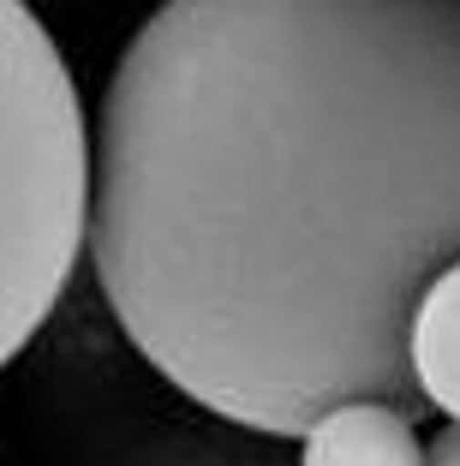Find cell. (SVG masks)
<instances>
[{
    "label": "cell",
    "mask_w": 460,
    "mask_h": 466,
    "mask_svg": "<svg viewBox=\"0 0 460 466\" xmlns=\"http://www.w3.org/2000/svg\"><path fill=\"white\" fill-rule=\"evenodd\" d=\"M299 466H431V442L413 425V407L353 395L299 431Z\"/></svg>",
    "instance_id": "cell-3"
},
{
    "label": "cell",
    "mask_w": 460,
    "mask_h": 466,
    "mask_svg": "<svg viewBox=\"0 0 460 466\" xmlns=\"http://www.w3.org/2000/svg\"><path fill=\"white\" fill-rule=\"evenodd\" d=\"M431 466H460V425H448L443 437L431 442Z\"/></svg>",
    "instance_id": "cell-6"
},
{
    "label": "cell",
    "mask_w": 460,
    "mask_h": 466,
    "mask_svg": "<svg viewBox=\"0 0 460 466\" xmlns=\"http://www.w3.org/2000/svg\"><path fill=\"white\" fill-rule=\"evenodd\" d=\"M270 442L275 437H263V431L228 425V419L210 412V425H203V419L156 425L149 437L126 442V454L108 461V466H299V461H281Z\"/></svg>",
    "instance_id": "cell-5"
},
{
    "label": "cell",
    "mask_w": 460,
    "mask_h": 466,
    "mask_svg": "<svg viewBox=\"0 0 460 466\" xmlns=\"http://www.w3.org/2000/svg\"><path fill=\"white\" fill-rule=\"evenodd\" d=\"M413 377H419L424 407H436L448 425H460V258L424 288L419 311H413Z\"/></svg>",
    "instance_id": "cell-4"
},
{
    "label": "cell",
    "mask_w": 460,
    "mask_h": 466,
    "mask_svg": "<svg viewBox=\"0 0 460 466\" xmlns=\"http://www.w3.org/2000/svg\"><path fill=\"white\" fill-rule=\"evenodd\" d=\"M90 275L198 412L299 437L419 407L413 311L460 258V0H162L90 132Z\"/></svg>",
    "instance_id": "cell-1"
},
{
    "label": "cell",
    "mask_w": 460,
    "mask_h": 466,
    "mask_svg": "<svg viewBox=\"0 0 460 466\" xmlns=\"http://www.w3.org/2000/svg\"><path fill=\"white\" fill-rule=\"evenodd\" d=\"M90 246V126L55 36L0 0V370L66 299Z\"/></svg>",
    "instance_id": "cell-2"
}]
</instances>
